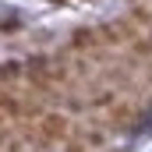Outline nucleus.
<instances>
[{"mask_svg":"<svg viewBox=\"0 0 152 152\" xmlns=\"http://www.w3.org/2000/svg\"><path fill=\"white\" fill-rule=\"evenodd\" d=\"M67 134H71V120L60 113H42L36 124V138L39 145H57V142H67Z\"/></svg>","mask_w":152,"mask_h":152,"instance_id":"obj_1","label":"nucleus"},{"mask_svg":"<svg viewBox=\"0 0 152 152\" xmlns=\"http://www.w3.org/2000/svg\"><path fill=\"white\" fill-rule=\"evenodd\" d=\"M21 81H25V67H21L18 60L0 64V88H7V85H21Z\"/></svg>","mask_w":152,"mask_h":152,"instance_id":"obj_2","label":"nucleus"}]
</instances>
